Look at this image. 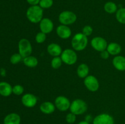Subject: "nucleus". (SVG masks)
Segmentation results:
<instances>
[{"label":"nucleus","mask_w":125,"mask_h":124,"mask_svg":"<svg viewBox=\"0 0 125 124\" xmlns=\"http://www.w3.org/2000/svg\"><path fill=\"white\" fill-rule=\"evenodd\" d=\"M26 17L31 23H40L43 18V9L39 5L31 6L27 9Z\"/></svg>","instance_id":"1"},{"label":"nucleus","mask_w":125,"mask_h":124,"mask_svg":"<svg viewBox=\"0 0 125 124\" xmlns=\"http://www.w3.org/2000/svg\"><path fill=\"white\" fill-rule=\"evenodd\" d=\"M88 44L87 36L82 32L75 34L72 38V46L76 51H82L85 49Z\"/></svg>","instance_id":"2"},{"label":"nucleus","mask_w":125,"mask_h":124,"mask_svg":"<svg viewBox=\"0 0 125 124\" xmlns=\"http://www.w3.org/2000/svg\"><path fill=\"white\" fill-rule=\"evenodd\" d=\"M87 109L88 106L86 102L80 98L74 100L71 103L70 107L71 113L76 115L83 114L87 111Z\"/></svg>","instance_id":"3"},{"label":"nucleus","mask_w":125,"mask_h":124,"mask_svg":"<svg viewBox=\"0 0 125 124\" xmlns=\"http://www.w3.org/2000/svg\"><path fill=\"white\" fill-rule=\"evenodd\" d=\"M61 58L63 63L67 65H73L78 60V55L74 49H66L62 51Z\"/></svg>","instance_id":"4"},{"label":"nucleus","mask_w":125,"mask_h":124,"mask_svg":"<svg viewBox=\"0 0 125 124\" xmlns=\"http://www.w3.org/2000/svg\"><path fill=\"white\" fill-rule=\"evenodd\" d=\"M76 19V15L70 10L63 11L59 15V21L63 25L69 26L74 24Z\"/></svg>","instance_id":"5"},{"label":"nucleus","mask_w":125,"mask_h":124,"mask_svg":"<svg viewBox=\"0 0 125 124\" xmlns=\"http://www.w3.org/2000/svg\"><path fill=\"white\" fill-rule=\"evenodd\" d=\"M18 51L23 58L31 55L32 52V47L30 41L26 38H22L18 43Z\"/></svg>","instance_id":"6"},{"label":"nucleus","mask_w":125,"mask_h":124,"mask_svg":"<svg viewBox=\"0 0 125 124\" xmlns=\"http://www.w3.org/2000/svg\"><path fill=\"white\" fill-rule=\"evenodd\" d=\"M84 84L85 88L91 92H96L100 88L98 80L94 75H88L84 79Z\"/></svg>","instance_id":"7"},{"label":"nucleus","mask_w":125,"mask_h":124,"mask_svg":"<svg viewBox=\"0 0 125 124\" xmlns=\"http://www.w3.org/2000/svg\"><path fill=\"white\" fill-rule=\"evenodd\" d=\"M91 46L95 51L98 52H102V51L106 50L107 47V41L104 38L101 36H95L91 40Z\"/></svg>","instance_id":"8"},{"label":"nucleus","mask_w":125,"mask_h":124,"mask_svg":"<svg viewBox=\"0 0 125 124\" xmlns=\"http://www.w3.org/2000/svg\"><path fill=\"white\" fill-rule=\"evenodd\" d=\"M54 105L56 108L60 111H66L70 109L71 103L67 97L63 96H59L55 99Z\"/></svg>","instance_id":"9"},{"label":"nucleus","mask_w":125,"mask_h":124,"mask_svg":"<svg viewBox=\"0 0 125 124\" xmlns=\"http://www.w3.org/2000/svg\"><path fill=\"white\" fill-rule=\"evenodd\" d=\"M93 124H114L113 117L107 113H101L94 118Z\"/></svg>","instance_id":"10"},{"label":"nucleus","mask_w":125,"mask_h":124,"mask_svg":"<svg viewBox=\"0 0 125 124\" xmlns=\"http://www.w3.org/2000/svg\"><path fill=\"white\" fill-rule=\"evenodd\" d=\"M37 97L31 93H26L21 97V103L26 108H33L37 103Z\"/></svg>","instance_id":"11"},{"label":"nucleus","mask_w":125,"mask_h":124,"mask_svg":"<svg viewBox=\"0 0 125 124\" xmlns=\"http://www.w3.org/2000/svg\"><path fill=\"white\" fill-rule=\"evenodd\" d=\"M40 31L45 34L51 33L54 28L53 22L48 18H43L39 23Z\"/></svg>","instance_id":"12"},{"label":"nucleus","mask_w":125,"mask_h":124,"mask_svg":"<svg viewBox=\"0 0 125 124\" xmlns=\"http://www.w3.org/2000/svg\"><path fill=\"white\" fill-rule=\"evenodd\" d=\"M56 33L61 38L66 40L69 38L72 35V30L68 26L61 24L56 28Z\"/></svg>","instance_id":"13"},{"label":"nucleus","mask_w":125,"mask_h":124,"mask_svg":"<svg viewBox=\"0 0 125 124\" xmlns=\"http://www.w3.org/2000/svg\"><path fill=\"white\" fill-rule=\"evenodd\" d=\"M112 64L116 69L120 71H125V57L122 55H116L112 60Z\"/></svg>","instance_id":"14"},{"label":"nucleus","mask_w":125,"mask_h":124,"mask_svg":"<svg viewBox=\"0 0 125 124\" xmlns=\"http://www.w3.org/2000/svg\"><path fill=\"white\" fill-rule=\"evenodd\" d=\"M56 106L53 103L49 101H46L40 105V110L45 114H51L54 112Z\"/></svg>","instance_id":"15"},{"label":"nucleus","mask_w":125,"mask_h":124,"mask_svg":"<svg viewBox=\"0 0 125 124\" xmlns=\"http://www.w3.org/2000/svg\"><path fill=\"white\" fill-rule=\"evenodd\" d=\"M47 52L52 57H59L62 53V49L59 44L52 43L48 46Z\"/></svg>","instance_id":"16"},{"label":"nucleus","mask_w":125,"mask_h":124,"mask_svg":"<svg viewBox=\"0 0 125 124\" xmlns=\"http://www.w3.org/2000/svg\"><path fill=\"white\" fill-rule=\"evenodd\" d=\"M20 123L21 117L17 113H10L4 119V124H20Z\"/></svg>","instance_id":"17"},{"label":"nucleus","mask_w":125,"mask_h":124,"mask_svg":"<svg viewBox=\"0 0 125 124\" xmlns=\"http://www.w3.org/2000/svg\"><path fill=\"white\" fill-rule=\"evenodd\" d=\"M122 46L117 43L112 42L108 44L106 50L111 55H118L122 52Z\"/></svg>","instance_id":"18"},{"label":"nucleus","mask_w":125,"mask_h":124,"mask_svg":"<svg viewBox=\"0 0 125 124\" xmlns=\"http://www.w3.org/2000/svg\"><path fill=\"white\" fill-rule=\"evenodd\" d=\"M12 93V87L5 81L0 82V94L4 97H8Z\"/></svg>","instance_id":"19"},{"label":"nucleus","mask_w":125,"mask_h":124,"mask_svg":"<svg viewBox=\"0 0 125 124\" xmlns=\"http://www.w3.org/2000/svg\"><path fill=\"white\" fill-rule=\"evenodd\" d=\"M89 68L87 64L82 63L79 64L77 69V74L81 79H85L89 75Z\"/></svg>","instance_id":"20"},{"label":"nucleus","mask_w":125,"mask_h":124,"mask_svg":"<svg viewBox=\"0 0 125 124\" xmlns=\"http://www.w3.org/2000/svg\"><path fill=\"white\" fill-rule=\"evenodd\" d=\"M23 61L24 65L30 68H35L39 64L38 59L34 56L29 55L28 57H25V58H23Z\"/></svg>","instance_id":"21"},{"label":"nucleus","mask_w":125,"mask_h":124,"mask_svg":"<svg viewBox=\"0 0 125 124\" xmlns=\"http://www.w3.org/2000/svg\"><path fill=\"white\" fill-rule=\"evenodd\" d=\"M104 9L105 12H107V13L112 14V13L117 12L118 7L115 2H112V1H108L105 3L104 6Z\"/></svg>","instance_id":"22"},{"label":"nucleus","mask_w":125,"mask_h":124,"mask_svg":"<svg viewBox=\"0 0 125 124\" xmlns=\"http://www.w3.org/2000/svg\"><path fill=\"white\" fill-rule=\"evenodd\" d=\"M116 19L120 23L125 24V8L122 7L117 10L116 12Z\"/></svg>","instance_id":"23"},{"label":"nucleus","mask_w":125,"mask_h":124,"mask_svg":"<svg viewBox=\"0 0 125 124\" xmlns=\"http://www.w3.org/2000/svg\"><path fill=\"white\" fill-rule=\"evenodd\" d=\"M62 59H61V57H54L52 59L51 62V65L53 69H57L59 68H60L62 66Z\"/></svg>","instance_id":"24"},{"label":"nucleus","mask_w":125,"mask_h":124,"mask_svg":"<svg viewBox=\"0 0 125 124\" xmlns=\"http://www.w3.org/2000/svg\"><path fill=\"white\" fill-rule=\"evenodd\" d=\"M53 3V0H40L39 5L43 9H46L52 7Z\"/></svg>","instance_id":"25"},{"label":"nucleus","mask_w":125,"mask_h":124,"mask_svg":"<svg viewBox=\"0 0 125 124\" xmlns=\"http://www.w3.org/2000/svg\"><path fill=\"white\" fill-rule=\"evenodd\" d=\"M23 58V57L19 53H16L11 56L10 58V62L12 64H17L19 63Z\"/></svg>","instance_id":"26"},{"label":"nucleus","mask_w":125,"mask_h":124,"mask_svg":"<svg viewBox=\"0 0 125 124\" xmlns=\"http://www.w3.org/2000/svg\"><path fill=\"white\" fill-rule=\"evenodd\" d=\"M46 34H44L42 32H39L35 35V41L39 44H42L46 40Z\"/></svg>","instance_id":"27"},{"label":"nucleus","mask_w":125,"mask_h":124,"mask_svg":"<svg viewBox=\"0 0 125 124\" xmlns=\"http://www.w3.org/2000/svg\"><path fill=\"white\" fill-rule=\"evenodd\" d=\"M24 92V88L20 85H16L12 87V93L17 96H20Z\"/></svg>","instance_id":"28"},{"label":"nucleus","mask_w":125,"mask_h":124,"mask_svg":"<svg viewBox=\"0 0 125 124\" xmlns=\"http://www.w3.org/2000/svg\"><path fill=\"white\" fill-rule=\"evenodd\" d=\"M65 120L68 124H73L76 120V115L72 113H70L67 114L65 117Z\"/></svg>","instance_id":"29"},{"label":"nucleus","mask_w":125,"mask_h":124,"mask_svg":"<svg viewBox=\"0 0 125 124\" xmlns=\"http://www.w3.org/2000/svg\"><path fill=\"white\" fill-rule=\"evenodd\" d=\"M93 32V28L92 27L89 25H86L83 27V34L85 35V36H89L92 35Z\"/></svg>","instance_id":"30"},{"label":"nucleus","mask_w":125,"mask_h":124,"mask_svg":"<svg viewBox=\"0 0 125 124\" xmlns=\"http://www.w3.org/2000/svg\"><path fill=\"white\" fill-rule=\"evenodd\" d=\"M100 56L103 59H108L109 57L110 54L108 52H107V50H104V51H102V52H100Z\"/></svg>","instance_id":"31"},{"label":"nucleus","mask_w":125,"mask_h":124,"mask_svg":"<svg viewBox=\"0 0 125 124\" xmlns=\"http://www.w3.org/2000/svg\"><path fill=\"white\" fill-rule=\"evenodd\" d=\"M26 1L31 6H36L39 4L40 0H26Z\"/></svg>","instance_id":"32"},{"label":"nucleus","mask_w":125,"mask_h":124,"mask_svg":"<svg viewBox=\"0 0 125 124\" xmlns=\"http://www.w3.org/2000/svg\"><path fill=\"white\" fill-rule=\"evenodd\" d=\"M85 120H86L87 122H88L90 123V122L92 120V119H91V117H90V115H87L86 117H85Z\"/></svg>","instance_id":"33"},{"label":"nucleus","mask_w":125,"mask_h":124,"mask_svg":"<svg viewBox=\"0 0 125 124\" xmlns=\"http://www.w3.org/2000/svg\"><path fill=\"white\" fill-rule=\"evenodd\" d=\"M78 124H90V123L87 122L86 120H83V121L79 122Z\"/></svg>","instance_id":"34"}]
</instances>
